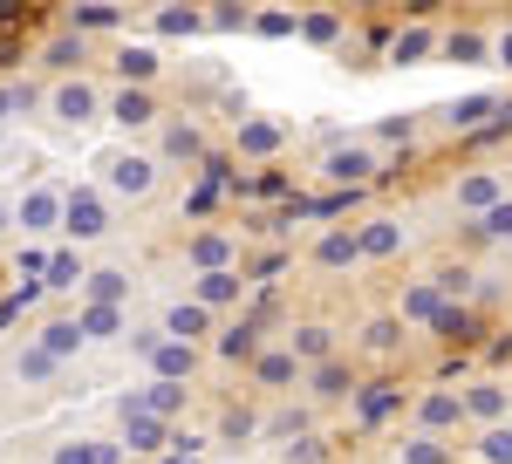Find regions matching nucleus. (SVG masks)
Masks as SVG:
<instances>
[{
  "instance_id": "f257e3e1",
  "label": "nucleus",
  "mask_w": 512,
  "mask_h": 464,
  "mask_svg": "<svg viewBox=\"0 0 512 464\" xmlns=\"http://www.w3.org/2000/svg\"><path fill=\"white\" fill-rule=\"evenodd\" d=\"M151 178H158L151 157H117V164H110V185H117V192H151Z\"/></svg>"
},
{
  "instance_id": "f03ea898",
  "label": "nucleus",
  "mask_w": 512,
  "mask_h": 464,
  "mask_svg": "<svg viewBox=\"0 0 512 464\" xmlns=\"http://www.w3.org/2000/svg\"><path fill=\"white\" fill-rule=\"evenodd\" d=\"M69 232H76V239H96V232H103V205H96V192L69 198Z\"/></svg>"
},
{
  "instance_id": "7ed1b4c3",
  "label": "nucleus",
  "mask_w": 512,
  "mask_h": 464,
  "mask_svg": "<svg viewBox=\"0 0 512 464\" xmlns=\"http://www.w3.org/2000/svg\"><path fill=\"white\" fill-rule=\"evenodd\" d=\"M55 110L69 116V123H89V110H96V89H89V82H69V89H55Z\"/></svg>"
},
{
  "instance_id": "20e7f679",
  "label": "nucleus",
  "mask_w": 512,
  "mask_h": 464,
  "mask_svg": "<svg viewBox=\"0 0 512 464\" xmlns=\"http://www.w3.org/2000/svg\"><path fill=\"white\" fill-rule=\"evenodd\" d=\"M123 430H130V451H158V437H164V424H158V417H144V410H130Z\"/></svg>"
},
{
  "instance_id": "39448f33",
  "label": "nucleus",
  "mask_w": 512,
  "mask_h": 464,
  "mask_svg": "<svg viewBox=\"0 0 512 464\" xmlns=\"http://www.w3.org/2000/svg\"><path fill=\"white\" fill-rule=\"evenodd\" d=\"M151 355H158V376H192V348L185 342H151Z\"/></svg>"
},
{
  "instance_id": "423d86ee",
  "label": "nucleus",
  "mask_w": 512,
  "mask_h": 464,
  "mask_svg": "<svg viewBox=\"0 0 512 464\" xmlns=\"http://www.w3.org/2000/svg\"><path fill=\"white\" fill-rule=\"evenodd\" d=\"M110 116H117V123H151V96H144V89H123L117 103H110Z\"/></svg>"
},
{
  "instance_id": "0eeeda50",
  "label": "nucleus",
  "mask_w": 512,
  "mask_h": 464,
  "mask_svg": "<svg viewBox=\"0 0 512 464\" xmlns=\"http://www.w3.org/2000/svg\"><path fill=\"white\" fill-rule=\"evenodd\" d=\"M328 171H335L342 185H355V178H369L376 164H369V151H335V157H328Z\"/></svg>"
},
{
  "instance_id": "6e6552de",
  "label": "nucleus",
  "mask_w": 512,
  "mask_h": 464,
  "mask_svg": "<svg viewBox=\"0 0 512 464\" xmlns=\"http://www.w3.org/2000/svg\"><path fill=\"white\" fill-rule=\"evenodd\" d=\"M164 328L192 342V335H205V308H171V314H164Z\"/></svg>"
},
{
  "instance_id": "1a4fd4ad",
  "label": "nucleus",
  "mask_w": 512,
  "mask_h": 464,
  "mask_svg": "<svg viewBox=\"0 0 512 464\" xmlns=\"http://www.w3.org/2000/svg\"><path fill=\"white\" fill-rule=\"evenodd\" d=\"M355 253H396V226H383V219H376V226L355 239Z\"/></svg>"
},
{
  "instance_id": "9d476101",
  "label": "nucleus",
  "mask_w": 512,
  "mask_h": 464,
  "mask_svg": "<svg viewBox=\"0 0 512 464\" xmlns=\"http://www.w3.org/2000/svg\"><path fill=\"white\" fill-rule=\"evenodd\" d=\"M123 76L151 82V76H158V55H151V48H123Z\"/></svg>"
},
{
  "instance_id": "9b49d317",
  "label": "nucleus",
  "mask_w": 512,
  "mask_h": 464,
  "mask_svg": "<svg viewBox=\"0 0 512 464\" xmlns=\"http://www.w3.org/2000/svg\"><path fill=\"white\" fill-rule=\"evenodd\" d=\"M239 144H246V151H274L280 130H274V123H246V130H239Z\"/></svg>"
},
{
  "instance_id": "f8f14e48",
  "label": "nucleus",
  "mask_w": 512,
  "mask_h": 464,
  "mask_svg": "<svg viewBox=\"0 0 512 464\" xmlns=\"http://www.w3.org/2000/svg\"><path fill=\"white\" fill-rule=\"evenodd\" d=\"M198 294L219 308V301H233V294H239V280H233V273H205V287H198Z\"/></svg>"
},
{
  "instance_id": "ddd939ff",
  "label": "nucleus",
  "mask_w": 512,
  "mask_h": 464,
  "mask_svg": "<svg viewBox=\"0 0 512 464\" xmlns=\"http://www.w3.org/2000/svg\"><path fill=\"white\" fill-rule=\"evenodd\" d=\"M478 116H492V96H465V103L451 110V123H458V130H472Z\"/></svg>"
},
{
  "instance_id": "4468645a",
  "label": "nucleus",
  "mask_w": 512,
  "mask_h": 464,
  "mask_svg": "<svg viewBox=\"0 0 512 464\" xmlns=\"http://www.w3.org/2000/svg\"><path fill=\"white\" fill-rule=\"evenodd\" d=\"M321 260H328V267L355 260V239H349V232H328V239H321Z\"/></svg>"
},
{
  "instance_id": "2eb2a0df",
  "label": "nucleus",
  "mask_w": 512,
  "mask_h": 464,
  "mask_svg": "<svg viewBox=\"0 0 512 464\" xmlns=\"http://www.w3.org/2000/svg\"><path fill=\"white\" fill-rule=\"evenodd\" d=\"M260 383H294V355H260Z\"/></svg>"
},
{
  "instance_id": "dca6fc26",
  "label": "nucleus",
  "mask_w": 512,
  "mask_h": 464,
  "mask_svg": "<svg viewBox=\"0 0 512 464\" xmlns=\"http://www.w3.org/2000/svg\"><path fill=\"white\" fill-rule=\"evenodd\" d=\"M342 389H349V376H342L335 362H321L315 369V396H342Z\"/></svg>"
},
{
  "instance_id": "f3484780",
  "label": "nucleus",
  "mask_w": 512,
  "mask_h": 464,
  "mask_svg": "<svg viewBox=\"0 0 512 464\" xmlns=\"http://www.w3.org/2000/svg\"><path fill=\"white\" fill-rule=\"evenodd\" d=\"M192 260H205V267L219 273V260H226V239H212V232H205V239H192Z\"/></svg>"
},
{
  "instance_id": "a211bd4d",
  "label": "nucleus",
  "mask_w": 512,
  "mask_h": 464,
  "mask_svg": "<svg viewBox=\"0 0 512 464\" xmlns=\"http://www.w3.org/2000/svg\"><path fill=\"white\" fill-rule=\"evenodd\" d=\"M458 417V396H424V424H451Z\"/></svg>"
},
{
  "instance_id": "6ab92c4d",
  "label": "nucleus",
  "mask_w": 512,
  "mask_h": 464,
  "mask_svg": "<svg viewBox=\"0 0 512 464\" xmlns=\"http://www.w3.org/2000/svg\"><path fill=\"white\" fill-rule=\"evenodd\" d=\"M465 403H472L478 417H499V403H506V396H499V389H492V383H478L472 396H465Z\"/></svg>"
},
{
  "instance_id": "aec40b11",
  "label": "nucleus",
  "mask_w": 512,
  "mask_h": 464,
  "mask_svg": "<svg viewBox=\"0 0 512 464\" xmlns=\"http://www.w3.org/2000/svg\"><path fill=\"white\" fill-rule=\"evenodd\" d=\"M424 48H431V35H424V28H410V35L396 41V62H417V55H424Z\"/></svg>"
},
{
  "instance_id": "412c9836",
  "label": "nucleus",
  "mask_w": 512,
  "mask_h": 464,
  "mask_svg": "<svg viewBox=\"0 0 512 464\" xmlns=\"http://www.w3.org/2000/svg\"><path fill=\"white\" fill-rule=\"evenodd\" d=\"M485 458H492V464H512V430H492V437H485Z\"/></svg>"
},
{
  "instance_id": "4be33fe9",
  "label": "nucleus",
  "mask_w": 512,
  "mask_h": 464,
  "mask_svg": "<svg viewBox=\"0 0 512 464\" xmlns=\"http://www.w3.org/2000/svg\"><path fill=\"white\" fill-rule=\"evenodd\" d=\"M458 198H465V205H485V212L499 205V198H492V178H472V185H465V192H458Z\"/></svg>"
},
{
  "instance_id": "5701e85b",
  "label": "nucleus",
  "mask_w": 512,
  "mask_h": 464,
  "mask_svg": "<svg viewBox=\"0 0 512 464\" xmlns=\"http://www.w3.org/2000/svg\"><path fill=\"white\" fill-rule=\"evenodd\" d=\"M451 55H458V62H478V55H485V41H478V35H451Z\"/></svg>"
},
{
  "instance_id": "b1692460",
  "label": "nucleus",
  "mask_w": 512,
  "mask_h": 464,
  "mask_svg": "<svg viewBox=\"0 0 512 464\" xmlns=\"http://www.w3.org/2000/svg\"><path fill=\"white\" fill-rule=\"evenodd\" d=\"M301 355H315V362H321V355H328V328H301Z\"/></svg>"
},
{
  "instance_id": "393cba45",
  "label": "nucleus",
  "mask_w": 512,
  "mask_h": 464,
  "mask_svg": "<svg viewBox=\"0 0 512 464\" xmlns=\"http://www.w3.org/2000/svg\"><path fill=\"white\" fill-rule=\"evenodd\" d=\"M410 464H444V451H437V437H417V444H410Z\"/></svg>"
},
{
  "instance_id": "a878e982",
  "label": "nucleus",
  "mask_w": 512,
  "mask_h": 464,
  "mask_svg": "<svg viewBox=\"0 0 512 464\" xmlns=\"http://www.w3.org/2000/svg\"><path fill=\"white\" fill-rule=\"evenodd\" d=\"M62 464H110V451H89V444H69V451H62Z\"/></svg>"
},
{
  "instance_id": "bb28decb",
  "label": "nucleus",
  "mask_w": 512,
  "mask_h": 464,
  "mask_svg": "<svg viewBox=\"0 0 512 464\" xmlns=\"http://www.w3.org/2000/svg\"><path fill=\"white\" fill-rule=\"evenodd\" d=\"M89 280H96V301H117L123 294V273H89Z\"/></svg>"
},
{
  "instance_id": "cd10ccee",
  "label": "nucleus",
  "mask_w": 512,
  "mask_h": 464,
  "mask_svg": "<svg viewBox=\"0 0 512 464\" xmlns=\"http://www.w3.org/2000/svg\"><path fill=\"white\" fill-rule=\"evenodd\" d=\"M82 328H89V335H110V328H117V308H89Z\"/></svg>"
},
{
  "instance_id": "c85d7f7f",
  "label": "nucleus",
  "mask_w": 512,
  "mask_h": 464,
  "mask_svg": "<svg viewBox=\"0 0 512 464\" xmlns=\"http://www.w3.org/2000/svg\"><path fill=\"white\" fill-rule=\"evenodd\" d=\"M62 348H76V328H69V321H55V328H48V355H62Z\"/></svg>"
},
{
  "instance_id": "c756f323",
  "label": "nucleus",
  "mask_w": 512,
  "mask_h": 464,
  "mask_svg": "<svg viewBox=\"0 0 512 464\" xmlns=\"http://www.w3.org/2000/svg\"><path fill=\"white\" fill-rule=\"evenodd\" d=\"M144 403H151V410H178V389H171V383H151V396H144Z\"/></svg>"
},
{
  "instance_id": "7c9ffc66",
  "label": "nucleus",
  "mask_w": 512,
  "mask_h": 464,
  "mask_svg": "<svg viewBox=\"0 0 512 464\" xmlns=\"http://www.w3.org/2000/svg\"><path fill=\"white\" fill-rule=\"evenodd\" d=\"M485 226L499 232V239H512V205H492V212H485Z\"/></svg>"
},
{
  "instance_id": "2f4dec72",
  "label": "nucleus",
  "mask_w": 512,
  "mask_h": 464,
  "mask_svg": "<svg viewBox=\"0 0 512 464\" xmlns=\"http://www.w3.org/2000/svg\"><path fill=\"white\" fill-rule=\"evenodd\" d=\"M219 348H226V355H253V328H233Z\"/></svg>"
},
{
  "instance_id": "473e14b6",
  "label": "nucleus",
  "mask_w": 512,
  "mask_h": 464,
  "mask_svg": "<svg viewBox=\"0 0 512 464\" xmlns=\"http://www.w3.org/2000/svg\"><path fill=\"white\" fill-rule=\"evenodd\" d=\"M171 151H178V157H198V130H171Z\"/></svg>"
},
{
  "instance_id": "72a5a7b5",
  "label": "nucleus",
  "mask_w": 512,
  "mask_h": 464,
  "mask_svg": "<svg viewBox=\"0 0 512 464\" xmlns=\"http://www.w3.org/2000/svg\"><path fill=\"white\" fill-rule=\"evenodd\" d=\"M506 62H512V35H506Z\"/></svg>"
},
{
  "instance_id": "f704fd0d",
  "label": "nucleus",
  "mask_w": 512,
  "mask_h": 464,
  "mask_svg": "<svg viewBox=\"0 0 512 464\" xmlns=\"http://www.w3.org/2000/svg\"><path fill=\"white\" fill-rule=\"evenodd\" d=\"M0 110H7V96H0Z\"/></svg>"
}]
</instances>
